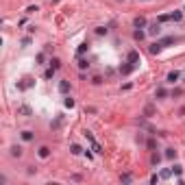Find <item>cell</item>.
Instances as JSON below:
<instances>
[{"instance_id": "1", "label": "cell", "mask_w": 185, "mask_h": 185, "mask_svg": "<svg viewBox=\"0 0 185 185\" xmlns=\"http://www.w3.org/2000/svg\"><path fill=\"white\" fill-rule=\"evenodd\" d=\"M83 135H85V137H87V142L91 144V150H94V153H103V148H100V144L94 140V135H91V131H85Z\"/></svg>"}, {"instance_id": "2", "label": "cell", "mask_w": 185, "mask_h": 185, "mask_svg": "<svg viewBox=\"0 0 185 185\" xmlns=\"http://www.w3.org/2000/svg\"><path fill=\"white\" fill-rule=\"evenodd\" d=\"M133 70H135V63H131V61H128V63H124V66L120 68V74H124V76H126V74H131Z\"/></svg>"}, {"instance_id": "3", "label": "cell", "mask_w": 185, "mask_h": 185, "mask_svg": "<svg viewBox=\"0 0 185 185\" xmlns=\"http://www.w3.org/2000/svg\"><path fill=\"white\" fill-rule=\"evenodd\" d=\"M148 50H150V54H159L163 50V44L161 42H155V44H150V48H148Z\"/></svg>"}, {"instance_id": "4", "label": "cell", "mask_w": 185, "mask_h": 185, "mask_svg": "<svg viewBox=\"0 0 185 185\" xmlns=\"http://www.w3.org/2000/svg\"><path fill=\"white\" fill-rule=\"evenodd\" d=\"M37 155H39V159H48V157H50V148L48 146H42L39 150H37Z\"/></svg>"}, {"instance_id": "5", "label": "cell", "mask_w": 185, "mask_h": 185, "mask_svg": "<svg viewBox=\"0 0 185 185\" xmlns=\"http://www.w3.org/2000/svg\"><path fill=\"white\" fill-rule=\"evenodd\" d=\"M159 33H161L159 22H155V24H150V26H148V35H159Z\"/></svg>"}, {"instance_id": "6", "label": "cell", "mask_w": 185, "mask_h": 185, "mask_svg": "<svg viewBox=\"0 0 185 185\" xmlns=\"http://www.w3.org/2000/svg\"><path fill=\"white\" fill-rule=\"evenodd\" d=\"M133 26H135V29H144V26H146V17H142V15H137L135 20H133Z\"/></svg>"}, {"instance_id": "7", "label": "cell", "mask_w": 185, "mask_h": 185, "mask_svg": "<svg viewBox=\"0 0 185 185\" xmlns=\"http://www.w3.org/2000/svg\"><path fill=\"white\" fill-rule=\"evenodd\" d=\"M17 113H20V116H26V118H31V116H33V111H31L29 105H22L20 109H17Z\"/></svg>"}, {"instance_id": "8", "label": "cell", "mask_w": 185, "mask_h": 185, "mask_svg": "<svg viewBox=\"0 0 185 185\" xmlns=\"http://www.w3.org/2000/svg\"><path fill=\"white\" fill-rule=\"evenodd\" d=\"M33 85H35V81H33V79H24L17 87H20V89H29V87H33Z\"/></svg>"}, {"instance_id": "9", "label": "cell", "mask_w": 185, "mask_h": 185, "mask_svg": "<svg viewBox=\"0 0 185 185\" xmlns=\"http://www.w3.org/2000/svg\"><path fill=\"white\" fill-rule=\"evenodd\" d=\"M128 61L137 66V61H140V52H137V50H131V52H128Z\"/></svg>"}, {"instance_id": "10", "label": "cell", "mask_w": 185, "mask_h": 185, "mask_svg": "<svg viewBox=\"0 0 185 185\" xmlns=\"http://www.w3.org/2000/svg\"><path fill=\"white\" fill-rule=\"evenodd\" d=\"M59 91H61V94H68V91H70V81H61L59 83Z\"/></svg>"}, {"instance_id": "11", "label": "cell", "mask_w": 185, "mask_h": 185, "mask_svg": "<svg viewBox=\"0 0 185 185\" xmlns=\"http://www.w3.org/2000/svg\"><path fill=\"white\" fill-rule=\"evenodd\" d=\"M22 146H11V157H17V159H20V157H22Z\"/></svg>"}, {"instance_id": "12", "label": "cell", "mask_w": 185, "mask_h": 185, "mask_svg": "<svg viewBox=\"0 0 185 185\" xmlns=\"http://www.w3.org/2000/svg\"><path fill=\"white\" fill-rule=\"evenodd\" d=\"M179 79H181V74H179L177 70H172V72L168 74V83H177Z\"/></svg>"}, {"instance_id": "13", "label": "cell", "mask_w": 185, "mask_h": 185, "mask_svg": "<svg viewBox=\"0 0 185 185\" xmlns=\"http://www.w3.org/2000/svg\"><path fill=\"white\" fill-rule=\"evenodd\" d=\"M159 161H161V155L157 153V150H153V155H150V163H153V165H159Z\"/></svg>"}, {"instance_id": "14", "label": "cell", "mask_w": 185, "mask_h": 185, "mask_svg": "<svg viewBox=\"0 0 185 185\" xmlns=\"http://www.w3.org/2000/svg\"><path fill=\"white\" fill-rule=\"evenodd\" d=\"M144 37H146V33H144L142 29H137V31L133 33V39H135V42H142V39H144Z\"/></svg>"}, {"instance_id": "15", "label": "cell", "mask_w": 185, "mask_h": 185, "mask_svg": "<svg viewBox=\"0 0 185 185\" xmlns=\"http://www.w3.org/2000/svg\"><path fill=\"white\" fill-rule=\"evenodd\" d=\"M172 20V15L170 13H161L159 17H157V22H159V24H163V22H170Z\"/></svg>"}, {"instance_id": "16", "label": "cell", "mask_w": 185, "mask_h": 185, "mask_svg": "<svg viewBox=\"0 0 185 185\" xmlns=\"http://www.w3.org/2000/svg\"><path fill=\"white\" fill-rule=\"evenodd\" d=\"M87 50H89V44H81V46H79V50H76V54H79V57H83V54H85Z\"/></svg>"}, {"instance_id": "17", "label": "cell", "mask_w": 185, "mask_h": 185, "mask_svg": "<svg viewBox=\"0 0 185 185\" xmlns=\"http://www.w3.org/2000/svg\"><path fill=\"white\" fill-rule=\"evenodd\" d=\"M89 66H91V63H89V59H83V57L79 59V68H81V70H87Z\"/></svg>"}, {"instance_id": "18", "label": "cell", "mask_w": 185, "mask_h": 185, "mask_svg": "<svg viewBox=\"0 0 185 185\" xmlns=\"http://www.w3.org/2000/svg\"><path fill=\"white\" fill-rule=\"evenodd\" d=\"M70 153H72V155H81V153H83V148H81L79 144H72V146H70Z\"/></svg>"}, {"instance_id": "19", "label": "cell", "mask_w": 185, "mask_h": 185, "mask_svg": "<svg viewBox=\"0 0 185 185\" xmlns=\"http://www.w3.org/2000/svg\"><path fill=\"white\" fill-rule=\"evenodd\" d=\"M172 15V22H181L183 20V11H174V13H170Z\"/></svg>"}, {"instance_id": "20", "label": "cell", "mask_w": 185, "mask_h": 185, "mask_svg": "<svg viewBox=\"0 0 185 185\" xmlns=\"http://www.w3.org/2000/svg\"><path fill=\"white\" fill-rule=\"evenodd\" d=\"M33 137H35V135H33V131H22V140H24V142H31Z\"/></svg>"}, {"instance_id": "21", "label": "cell", "mask_w": 185, "mask_h": 185, "mask_svg": "<svg viewBox=\"0 0 185 185\" xmlns=\"http://www.w3.org/2000/svg\"><path fill=\"white\" fill-rule=\"evenodd\" d=\"M165 159H177V150H174V148H168V150H165Z\"/></svg>"}, {"instance_id": "22", "label": "cell", "mask_w": 185, "mask_h": 185, "mask_svg": "<svg viewBox=\"0 0 185 185\" xmlns=\"http://www.w3.org/2000/svg\"><path fill=\"white\" fill-rule=\"evenodd\" d=\"M161 44H163V46H170V44H177V37H163V39H161Z\"/></svg>"}, {"instance_id": "23", "label": "cell", "mask_w": 185, "mask_h": 185, "mask_svg": "<svg viewBox=\"0 0 185 185\" xmlns=\"http://www.w3.org/2000/svg\"><path fill=\"white\" fill-rule=\"evenodd\" d=\"M50 68H54V70H59V68H61V61H59L57 57H52V59H50Z\"/></svg>"}, {"instance_id": "24", "label": "cell", "mask_w": 185, "mask_h": 185, "mask_svg": "<svg viewBox=\"0 0 185 185\" xmlns=\"http://www.w3.org/2000/svg\"><path fill=\"white\" fill-rule=\"evenodd\" d=\"M54 72H57V70H54V68H48V70L44 72V79H48V81H50V79L54 76Z\"/></svg>"}, {"instance_id": "25", "label": "cell", "mask_w": 185, "mask_h": 185, "mask_svg": "<svg viewBox=\"0 0 185 185\" xmlns=\"http://www.w3.org/2000/svg\"><path fill=\"white\" fill-rule=\"evenodd\" d=\"M157 98H165V96H168V91H165L163 87H159V89H157V94H155Z\"/></svg>"}, {"instance_id": "26", "label": "cell", "mask_w": 185, "mask_h": 185, "mask_svg": "<svg viewBox=\"0 0 185 185\" xmlns=\"http://www.w3.org/2000/svg\"><path fill=\"white\" fill-rule=\"evenodd\" d=\"M63 105H66L68 109H72V107H74V98H70V96H68L66 100H63Z\"/></svg>"}, {"instance_id": "27", "label": "cell", "mask_w": 185, "mask_h": 185, "mask_svg": "<svg viewBox=\"0 0 185 185\" xmlns=\"http://www.w3.org/2000/svg\"><path fill=\"white\" fill-rule=\"evenodd\" d=\"M131 179H133V177H131V174H128V172H126V174H122V177H120V181H122V183H131Z\"/></svg>"}, {"instance_id": "28", "label": "cell", "mask_w": 185, "mask_h": 185, "mask_svg": "<svg viewBox=\"0 0 185 185\" xmlns=\"http://www.w3.org/2000/svg\"><path fill=\"white\" fill-rule=\"evenodd\" d=\"M172 172H174V174H181V172H183V165H179V163L172 165Z\"/></svg>"}, {"instance_id": "29", "label": "cell", "mask_w": 185, "mask_h": 185, "mask_svg": "<svg viewBox=\"0 0 185 185\" xmlns=\"http://www.w3.org/2000/svg\"><path fill=\"white\" fill-rule=\"evenodd\" d=\"M170 174H172V170H161V174H159V177H161V179H168Z\"/></svg>"}, {"instance_id": "30", "label": "cell", "mask_w": 185, "mask_h": 185, "mask_svg": "<svg viewBox=\"0 0 185 185\" xmlns=\"http://www.w3.org/2000/svg\"><path fill=\"white\" fill-rule=\"evenodd\" d=\"M91 83H94V85H100V83H103V76H98V74H96V76L91 79Z\"/></svg>"}, {"instance_id": "31", "label": "cell", "mask_w": 185, "mask_h": 185, "mask_svg": "<svg viewBox=\"0 0 185 185\" xmlns=\"http://www.w3.org/2000/svg\"><path fill=\"white\" fill-rule=\"evenodd\" d=\"M96 35H107V29H105V26H98V29H96Z\"/></svg>"}, {"instance_id": "32", "label": "cell", "mask_w": 185, "mask_h": 185, "mask_svg": "<svg viewBox=\"0 0 185 185\" xmlns=\"http://www.w3.org/2000/svg\"><path fill=\"white\" fill-rule=\"evenodd\" d=\"M35 11H37V5H31L29 9H26V13H35Z\"/></svg>"}, {"instance_id": "33", "label": "cell", "mask_w": 185, "mask_h": 185, "mask_svg": "<svg viewBox=\"0 0 185 185\" xmlns=\"http://www.w3.org/2000/svg\"><path fill=\"white\" fill-rule=\"evenodd\" d=\"M35 59H37V63H44V52H39V54H37Z\"/></svg>"}, {"instance_id": "34", "label": "cell", "mask_w": 185, "mask_h": 185, "mask_svg": "<svg viewBox=\"0 0 185 185\" xmlns=\"http://www.w3.org/2000/svg\"><path fill=\"white\" fill-rule=\"evenodd\" d=\"M50 2H57V0H50Z\"/></svg>"}, {"instance_id": "35", "label": "cell", "mask_w": 185, "mask_h": 185, "mask_svg": "<svg viewBox=\"0 0 185 185\" xmlns=\"http://www.w3.org/2000/svg\"><path fill=\"white\" fill-rule=\"evenodd\" d=\"M183 11H185V7H183Z\"/></svg>"}]
</instances>
